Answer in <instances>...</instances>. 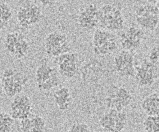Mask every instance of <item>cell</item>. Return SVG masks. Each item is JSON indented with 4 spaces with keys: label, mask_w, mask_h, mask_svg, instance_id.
<instances>
[{
    "label": "cell",
    "mask_w": 159,
    "mask_h": 132,
    "mask_svg": "<svg viewBox=\"0 0 159 132\" xmlns=\"http://www.w3.org/2000/svg\"><path fill=\"white\" fill-rule=\"evenodd\" d=\"M127 114L124 111H118L116 118L115 131H122L124 130L127 125Z\"/></svg>",
    "instance_id": "ac0fdd59"
},
{
    "label": "cell",
    "mask_w": 159,
    "mask_h": 132,
    "mask_svg": "<svg viewBox=\"0 0 159 132\" xmlns=\"http://www.w3.org/2000/svg\"><path fill=\"white\" fill-rule=\"evenodd\" d=\"M31 122L30 131H45V121L39 115H32L30 117Z\"/></svg>",
    "instance_id": "e0dca14e"
},
{
    "label": "cell",
    "mask_w": 159,
    "mask_h": 132,
    "mask_svg": "<svg viewBox=\"0 0 159 132\" xmlns=\"http://www.w3.org/2000/svg\"><path fill=\"white\" fill-rule=\"evenodd\" d=\"M68 131L71 132H88L90 131V129L88 125L84 123H73L70 128Z\"/></svg>",
    "instance_id": "d6986e66"
},
{
    "label": "cell",
    "mask_w": 159,
    "mask_h": 132,
    "mask_svg": "<svg viewBox=\"0 0 159 132\" xmlns=\"http://www.w3.org/2000/svg\"><path fill=\"white\" fill-rule=\"evenodd\" d=\"M132 100V95L125 87L112 85L107 90L105 103L109 109L123 111L130 104Z\"/></svg>",
    "instance_id": "277c9868"
},
{
    "label": "cell",
    "mask_w": 159,
    "mask_h": 132,
    "mask_svg": "<svg viewBox=\"0 0 159 132\" xmlns=\"http://www.w3.org/2000/svg\"><path fill=\"white\" fill-rule=\"evenodd\" d=\"M101 17L98 27L110 32L124 29L125 19L119 8L112 4H105L99 7Z\"/></svg>",
    "instance_id": "6da1fadb"
},
{
    "label": "cell",
    "mask_w": 159,
    "mask_h": 132,
    "mask_svg": "<svg viewBox=\"0 0 159 132\" xmlns=\"http://www.w3.org/2000/svg\"><path fill=\"white\" fill-rule=\"evenodd\" d=\"M79 56L76 52H67L55 57L60 75L66 78H73L78 68Z\"/></svg>",
    "instance_id": "9c48e42d"
},
{
    "label": "cell",
    "mask_w": 159,
    "mask_h": 132,
    "mask_svg": "<svg viewBox=\"0 0 159 132\" xmlns=\"http://www.w3.org/2000/svg\"><path fill=\"white\" fill-rule=\"evenodd\" d=\"M114 65L116 73L122 77L134 78L135 69L134 57L130 51L122 50L114 57Z\"/></svg>",
    "instance_id": "ba28073f"
},
{
    "label": "cell",
    "mask_w": 159,
    "mask_h": 132,
    "mask_svg": "<svg viewBox=\"0 0 159 132\" xmlns=\"http://www.w3.org/2000/svg\"><path fill=\"white\" fill-rule=\"evenodd\" d=\"M42 17L40 7L33 2H27L20 6L17 12L19 24L25 29L39 23Z\"/></svg>",
    "instance_id": "8992f818"
},
{
    "label": "cell",
    "mask_w": 159,
    "mask_h": 132,
    "mask_svg": "<svg viewBox=\"0 0 159 132\" xmlns=\"http://www.w3.org/2000/svg\"><path fill=\"white\" fill-rule=\"evenodd\" d=\"M98 7L96 4L90 3L80 7L78 16L79 26L84 29L91 30L98 27L97 12Z\"/></svg>",
    "instance_id": "8fae6325"
},
{
    "label": "cell",
    "mask_w": 159,
    "mask_h": 132,
    "mask_svg": "<svg viewBox=\"0 0 159 132\" xmlns=\"http://www.w3.org/2000/svg\"><path fill=\"white\" fill-rule=\"evenodd\" d=\"M58 70L52 67L47 58H43L35 71L37 88L41 91H48L58 86L61 83Z\"/></svg>",
    "instance_id": "7a4b0ae2"
},
{
    "label": "cell",
    "mask_w": 159,
    "mask_h": 132,
    "mask_svg": "<svg viewBox=\"0 0 159 132\" xmlns=\"http://www.w3.org/2000/svg\"><path fill=\"white\" fill-rule=\"evenodd\" d=\"M157 92H153L147 96L141 103L142 110L147 115L158 116L159 115V97Z\"/></svg>",
    "instance_id": "4fadbf2b"
},
{
    "label": "cell",
    "mask_w": 159,
    "mask_h": 132,
    "mask_svg": "<svg viewBox=\"0 0 159 132\" xmlns=\"http://www.w3.org/2000/svg\"><path fill=\"white\" fill-rule=\"evenodd\" d=\"M158 57H159V49L158 45H154L150 50L148 54V60L153 64H158Z\"/></svg>",
    "instance_id": "ffe728a7"
},
{
    "label": "cell",
    "mask_w": 159,
    "mask_h": 132,
    "mask_svg": "<svg viewBox=\"0 0 159 132\" xmlns=\"http://www.w3.org/2000/svg\"><path fill=\"white\" fill-rule=\"evenodd\" d=\"M134 78L137 83L141 87L151 86L158 77V64H153L145 59L135 68Z\"/></svg>",
    "instance_id": "52a82bcc"
},
{
    "label": "cell",
    "mask_w": 159,
    "mask_h": 132,
    "mask_svg": "<svg viewBox=\"0 0 159 132\" xmlns=\"http://www.w3.org/2000/svg\"><path fill=\"white\" fill-rule=\"evenodd\" d=\"M92 43L93 52L96 55L111 54L117 49L116 35L112 32L101 28L94 31Z\"/></svg>",
    "instance_id": "3957f363"
},
{
    "label": "cell",
    "mask_w": 159,
    "mask_h": 132,
    "mask_svg": "<svg viewBox=\"0 0 159 132\" xmlns=\"http://www.w3.org/2000/svg\"><path fill=\"white\" fill-rule=\"evenodd\" d=\"M135 21L141 29L153 31L157 28L158 24L159 14H151L135 17Z\"/></svg>",
    "instance_id": "9a60e30c"
},
{
    "label": "cell",
    "mask_w": 159,
    "mask_h": 132,
    "mask_svg": "<svg viewBox=\"0 0 159 132\" xmlns=\"http://www.w3.org/2000/svg\"><path fill=\"white\" fill-rule=\"evenodd\" d=\"M44 48L47 55L51 57H57L71 50L67 35L58 32H52L45 36Z\"/></svg>",
    "instance_id": "5b68a950"
},
{
    "label": "cell",
    "mask_w": 159,
    "mask_h": 132,
    "mask_svg": "<svg viewBox=\"0 0 159 132\" xmlns=\"http://www.w3.org/2000/svg\"><path fill=\"white\" fill-rule=\"evenodd\" d=\"M118 111L115 109H109L103 114L99 120V123L104 131H115L116 118Z\"/></svg>",
    "instance_id": "5bb4252c"
},
{
    "label": "cell",
    "mask_w": 159,
    "mask_h": 132,
    "mask_svg": "<svg viewBox=\"0 0 159 132\" xmlns=\"http://www.w3.org/2000/svg\"><path fill=\"white\" fill-rule=\"evenodd\" d=\"M53 98L58 109L65 111L69 109L72 103L70 90L68 87H61L55 91Z\"/></svg>",
    "instance_id": "7c38bea8"
},
{
    "label": "cell",
    "mask_w": 159,
    "mask_h": 132,
    "mask_svg": "<svg viewBox=\"0 0 159 132\" xmlns=\"http://www.w3.org/2000/svg\"><path fill=\"white\" fill-rule=\"evenodd\" d=\"M17 72V70L12 69V68H6L4 70L2 73V77H12L16 72Z\"/></svg>",
    "instance_id": "7402d4cb"
},
{
    "label": "cell",
    "mask_w": 159,
    "mask_h": 132,
    "mask_svg": "<svg viewBox=\"0 0 159 132\" xmlns=\"http://www.w3.org/2000/svg\"><path fill=\"white\" fill-rule=\"evenodd\" d=\"M145 37L143 30L136 26H130L124 31L121 32L119 42L122 50L132 51L140 47Z\"/></svg>",
    "instance_id": "30bf717a"
},
{
    "label": "cell",
    "mask_w": 159,
    "mask_h": 132,
    "mask_svg": "<svg viewBox=\"0 0 159 132\" xmlns=\"http://www.w3.org/2000/svg\"><path fill=\"white\" fill-rule=\"evenodd\" d=\"M144 131L158 132L159 131V116L147 115L143 123Z\"/></svg>",
    "instance_id": "2e32d148"
},
{
    "label": "cell",
    "mask_w": 159,
    "mask_h": 132,
    "mask_svg": "<svg viewBox=\"0 0 159 132\" xmlns=\"http://www.w3.org/2000/svg\"><path fill=\"white\" fill-rule=\"evenodd\" d=\"M56 1H50V0H43V1H40V3L44 7H48V6H52L55 4Z\"/></svg>",
    "instance_id": "603a6c76"
},
{
    "label": "cell",
    "mask_w": 159,
    "mask_h": 132,
    "mask_svg": "<svg viewBox=\"0 0 159 132\" xmlns=\"http://www.w3.org/2000/svg\"><path fill=\"white\" fill-rule=\"evenodd\" d=\"M31 122L30 118H24L20 121V130L21 131H30Z\"/></svg>",
    "instance_id": "44dd1931"
}]
</instances>
